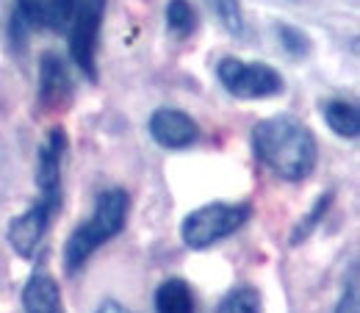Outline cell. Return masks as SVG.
<instances>
[{
    "label": "cell",
    "mask_w": 360,
    "mask_h": 313,
    "mask_svg": "<svg viewBox=\"0 0 360 313\" xmlns=\"http://www.w3.org/2000/svg\"><path fill=\"white\" fill-rule=\"evenodd\" d=\"M252 150L271 175L288 183L311 178L319 161L314 131L294 114H274L252 125Z\"/></svg>",
    "instance_id": "6da1fadb"
},
{
    "label": "cell",
    "mask_w": 360,
    "mask_h": 313,
    "mask_svg": "<svg viewBox=\"0 0 360 313\" xmlns=\"http://www.w3.org/2000/svg\"><path fill=\"white\" fill-rule=\"evenodd\" d=\"M128 214H131V194L125 189H120V186L105 189L97 197L89 219H84V222L67 236V244H64V269L70 274H75L78 269L86 267V261H89L103 244H108L111 238H117L125 230Z\"/></svg>",
    "instance_id": "7a4b0ae2"
},
{
    "label": "cell",
    "mask_w": 360,
    "mask_h": 313,
    "mask_svg": "<svg viewBox=\"0 0 360 313\" xmlns=\"http://www.w3.org/2000/svg\"><path fill=\"white\" fill-rule=\"evenodd\" d=\"M250 219H252L250 203H208L183 217L180 238L188 250H211L214 244L236 236Z\"/></svg>",
    "instance_id": "3957f363"
},
{
    "label": "cell",
    "mask_w": 360,
    "mask_h": 313,
    "mask_svg": "<svg viewBox=\"0 0 360 313\" xmlns=\"http://www.w3.org/2000/svg\"><path fill=\"white\" fill-rule=\"evenodd\" d=\"M217 81L225 87L227 94L238 100H266L283 94L285 81L266 61H244L236 56H225L217 64Z\"/></svg>",
    "instance_id": "277c9868"
},
{
    "label": "cell",
    "mask_w": 360,
    "mask_h": 313,
    "mask_svg": "<svg viewBox=\"0 0 360 313\" xmlns=\"http://www.w3.org/2000/svg\"><path fill=\"white\" fill-rule=\"evenodd\" d=\"M103 20H105V0H75L72 20L67 25L70 58L89 78V84H97V50H100Z\"/></svg>",
    "instance_id": "5b68a950"
},
{
    "label": "cell",
    "mask_w": 360,
    "mask_h": 313,
    "mask_svg": "<svg viewBox=\"0 0 360 313\" xmlns=\"http://www.w3.org/2000/svg\"><path fill=\"white\" fill-rule=\"evenodd\" d=\"M70 139L61 125H53L47 131L45 141L37 150V189H39V203L50 205L56 214L61 211V178H64V158H67Z\"/></svg>",
    "instance_id": "8992f818"
},
{
    "label": "cell",
    "mask_w": 360,
    "mask_h": 313,
    "mask_svg": "<svg viewBox=\"0 0 360 313\" xmlns=\"http://www.w3.org/2000/svg\"><path fill=\"white\" fill-rule=\"evenodd\" d=\"M147 134L150 139L164 147V150H186L197 144L200 125L183 111V108H155L147 120Z\"/></svg>",
    "instance_id": "52a82bcc"
},
{
    "label": "cell",
    "mask_w": 360,
    "mask_h": 313,
    "mask_svg": "<svg viewBox=\"0 0 360 313\" xmlns=\"http://www.w3.org/2000/svg\"><path fill=\"white\" fill-rule=\"evenodd\" d=\"M56 211L45 203H34L28 211H22L20 217H14L6 227V241L8 247L20 255V258H34V253L39 250L42 238H45L47 227L53 222Z\"/></svg>",
    "instance_id": "ba28073f"
},
{
    "label": "cell",
    "mask_w": 360,
    "mask_h": 313,
    "mask_svg": "<svg viewBox=\"0 0 360 313\" xmlns=\"http://www.w3.org/2000/svg\"><path fill=\"white\" fill-rule=\"evenodd\" d=\"M75 0H14V20L28 31H67Z\"/></svg>",
    "instance_id": "9c48e42d"
},
{
    "label": "cell",
    "mask_w": 360,
    "mask_h": 313,
    "mask_svg": "<svg viewBox=\"0 0 360 313\" xmlns=\"http://www.w3.org/2000/svg\"><path fill=\"white\" fill-rule=\"evenodd\" d=\"M72 97V78L58 53H42L39 58V108L42 111H61Z\"/></svg>",
    "instance_id": "30bf717a"
},
{
    "label": "cell",
    "mask_w": 360,
    "mask_h": 313,
    "mask_svg": "<svg viewBox=\"0 0 360 313\" xmlns=\"http://www.w3.org/2000/svg\"><path fill=\"white\" fill-rule=\"evenodd\" d=\"M22 308H25V313H67L64 311V300H61V288H58L53 274L39 269L25 280Z\"/></svg>",
    "instance_id": "8fae6325"
},
{
    "label": "cell",
    "mask_w": 360,
    "mask_h": 313,
    "mask_svg": "<svg viewBox=\"0 0 360 313\" xmlns=\"http://www.w3.org/2000/svg\"><path fill=\"white\" fill-rule=\"evenodd\" d=\"M321 114H324V122L327 128L341 139H349L355 141L360 136V111L352 100H341V97H333L321 106Z\"/></svg>",
    "instance_id": "7c38bea8"
},
{
    "label": "cell",
    "mask_w": 360,
    "mask_h": 313,
    "mask_svg": "<svg viewBox=\"0 0 360 313\" xmlns=\"http://www.w3.org/2000/svg\"><path fill=\"white\" fill-rule=\"evenodd\" d=\"M155 313H194V294L183 277H169L155 288Z\"/></svg>",
    "instance_id": "4fadbf2b"
},
{
    "label": "cell",
    "mask_w": 360,
    "mask_h": 313,
    "mask_svg": "<svg viewBox=\"0 0 360 313\" xmlns=\"http://www.w3.org/2000/svg\"><path fill=\"white\" fill-rule=\"evenodd\" d=\"M214 313H264V297L255 286H238L227 291Z\"/></svg>",
    "instance_id": "5bb4252c"
},
{
    "label": "cell",
    "mask_w": 360,
    "mask_h": 313,
    "mask_svg": "<svg viewBox=\"0 0 360 313\" xmlns=\"http://www.w3.org/2000/svg\"><path fill=\"white\" fill-rule=\"evenodd\" d=\"M197 8L188 0H167V28L178 39H188L197 31Z\"/></svg>",
    "instance_id": "9a60e30c"
},
{
    "label": "cell",
    "mask_w": 360,
    "mask_h": 313,
    "mask_svg": "<svg viewBox=\"0 0 360 313\" xmlns=\"http://www.w3.org/2000/svg\"><path fill=\"white\" fill-rule=\"evenodd\" d=\"M333 191H324V194H319L314 203V208L297 222L294 227V233H291V247H300L305 238H311V233H314L319 224L324 222V217H327V211H330V205H333Z\"/></svg>",
    "instance_id": "2e32d148"
},
{
    "label": "cell",
    "mask_w": 360,
    "mask_h": 313,
    "mask_svg": "<svg viewBox=\"0 0 360 313\" xmlns=\"http://www.w3.org/2000/svg\"><path fill=\"white\" fill-rule=\"evenodd\" d=\"M274 34H277V42L285 50L288 58H308V56H311L314 42H311V37H308L302 28H297V25H291V23H277Z\"/></svg>",
    "instance_id": "e0dca14e"
},
{
    "label": "cell",
    "mask_w": 360,
    "mask_h": 313,
    "mask_svg": "<svg viewBox=\"0 0 360 313\" xmlns=\"http://www.w3.org/2000/svg\"><path fill=\"white\" fill-rule=\"evenodd\" d=\"M208 6L214 8L217 20L225 25V31L230 37H244L247 34V23H244V8L241 0H208Z\"/></svg>",
    "instance_id": "ac0fdd59"
},
{
    "label": "cell",
    "mask_w": 360,
    "mask_h": 313,
    "mask_svg": "<svg viewBox=\"0 0 360 313\" xmlns=\"http://www.w3.org/2000/svg\"><path fill=\"white\" fill-rule=\"evenodd\" d=\"M333 313H358V272H355V267L349 272V280L344 286V294L335 302Z\"/></svg>",
    "instance_id": "d6986e66"
},
{
    "label": "cell",
    "mask_w": 360,
    "mask_h": 313,
    "mask_svg": "<svg viewBox=\"0 0 360 313\" xmlns=\"http://www.w3.org/2000/svg\"><path fill=\"white\" fill-rule=\"evenodd\" d=\"M94 313H131V311H128L125 305H120L117 300H105V302H100V305H97V311Z\"/></svg>",
    "instance_id": "ffe728a7"
}]
</instances>
